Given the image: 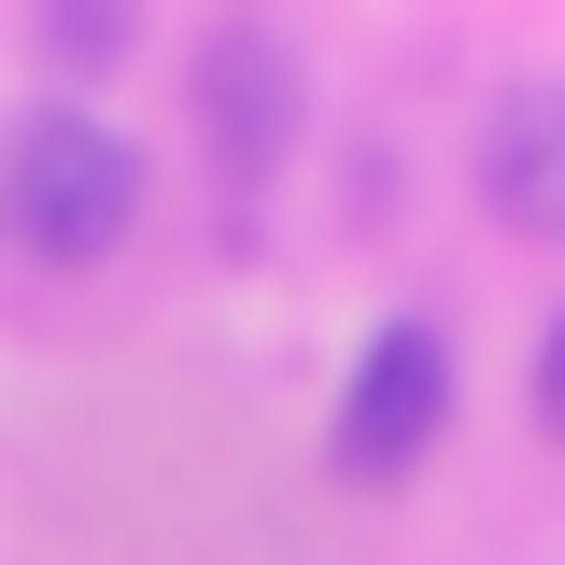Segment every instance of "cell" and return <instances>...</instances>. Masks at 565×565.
Masks as SVG:
<instances>
[{"label":"cell","instance_id":"1","mask_svg":"<svg viewBox=\"0 0 565 565\" xmlns=\"http://www.w3.org/2000/svg\"><path fill=\"white\" fill-rule=\"evenodd\" d=\"M141 199H156V170H141V141L114 114H85V99H43L14 156H0V226H14V255H43V269H99V255H128Z\"/></svg>","mask_w":565,"mask_h":565},{"label":"cell","instance_id":"2","mask_svg":"<svg viewBox=\"0 0 565 565\" xmlns=\"http://www.w3.org/2000/svg\"><path fill=\"white\" fill-rule=\"evenodd\" d=\"M438 438H452V340H438L424 311H396L382 340L353 353L340 411H326V467H340L353 494H382V481H411Z\"/></svg>","mask_w":565,"mask_h":565},{"label":"cell","instance_id":"3","mask_svg":"<svg viewBox=\"0 0 565 565\" xmlns=\"http://www.w3.org/2000/svg\"><path fill=\"white\" fill-rule=\"evenodd\" d=\"M199 128H212L226 184H269L282 170V141H297V57L269 29H212L199 43Z\"/></svg>","mask_w":565,"mask_h":565},{"label":"cell","instance_id":"4","mask_svg":"<svg viewBox=\"0 0 565 565\" xmlns=\"http://www.w3.org/2000/svg\"><path fill=\"white\" fill-rule=\"evenodd\" d=\"M481 212L509 241H565V71L509 85L481 114Z\"/></svg>","mask_w":565,"mask_h":565},{"label":"cell","instance_id":"5","mask_svg":"<svg viewBox=\"0 0 565 565\" xmlns=\"http://www.w3.org/2000/svg\"><path fill=\"white\" fill-rule=\"evenodd\" d=\"M114 43H128V0H43V57H57V85H99Z\"/></svg>","mask_w":565,"mask_h":565},{"label":"cell","instance_id":"6","mask_svg":"<svg viewBox=\"0 0 565 565\" xmlns=\"http://www.w3.org/2000/svg\"><path fill=\"white\" fill-rule=\"evenodd\" d=\"M537 438L565 452V311H552V340H537Z\"/></svg>","mask_w":565,"mask_h":565}]
</instances>
